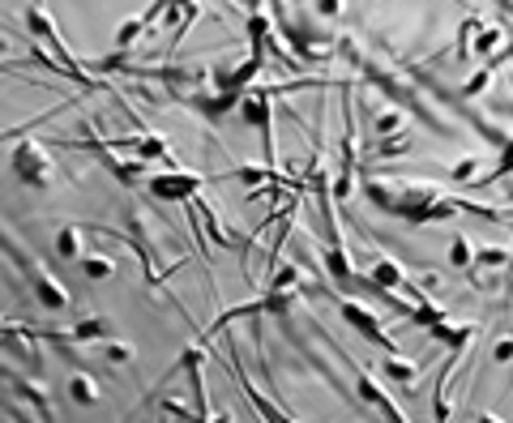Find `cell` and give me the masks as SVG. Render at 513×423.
Here are the masks:
<instances>
[{"mask_svg":"<svg viewBox=\"0 0 513 423\" xmlns=\"http://www.w3.org/2000/svg\"><path fill=\"white\" fill-rule=\"evenodd\" d=\"M483 423H496V419H483Z\"/></svg>","mask_w":513,"mask_h":423,"instance_id":"277c9868","label":"cell"},{"mask_svg":"<svg viewBox=\"0 0 513 423\" xmlns=\"http://www.w3.org/2000/svg\"><path fill=\"white\" fill-rule=\"evenodd\" d=\"M73 398H77V402H90V398H94V389H90L86 381H73Z\"/></svg>","mask_w":513,"mask_h":423,"instance_id":"6da1fadb","label":"cell"},{"mask_svg":"<svg viewBox=\"0 0 513 423\" xmlns=\"http://www.w3.org/2000/svg\"><path fill=\"white\" fill-rule=\"evenodd\" d=\"M376 278H381V282H398V265H381Z\"/></svg>","mask_w":513,"mask_h":423,"instance_id":"7a4b0ae2","label":"cell"},{"mask_svg":"<svg viewBox=\"0 0 513 423\" xmlns=\"http://www.w3.org/2000/svg\"><path fill=\"white\" fill-rule=\"evenodd\" d=\"M86 269H90L94 278H103V274H107V261H86Z\"/></svg>","mask_w":513,"mask_h":423,"instance_id":"3957f363","label":"cell"}]
</instances>
